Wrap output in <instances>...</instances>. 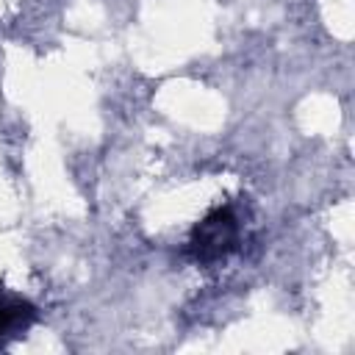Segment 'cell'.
<instances>
[{
  "label": "cell",
  "mask_w": 355,
  "mask_h": 355,
  "mask_svg": "<svg viewBox=\"0 0 355 355\" xmlns=\"http://www.w3.org/2000/svg\"><path fill=\"white\" fill-rule=\"evenodd\" d=\"M236 239H239V222L230 205H219L202 222L194 225L189 239V252L197 263H214L236 250Z\"/></svg>",
  "instance_id": "1"
},
{
  "label": "cell",
  "mask_w": 355,
  "mask_h": 355,
  "mask_svg": "<svg viewBox=\"0 0 355 355\" xmlns=\"http://www.w3.org/2000/svg\"><path fill=\"white\" fill-rule=\"evenodd\" d=\"M36 319V308L19 297H8L0 291V336L25 330Z\"/></svg>",
  "instance_id": "2"
}]
</instances>
